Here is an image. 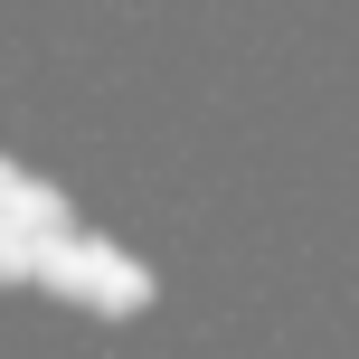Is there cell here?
<instances>
[{"mask_svg":"<svg viewBox=\"0 0 359 359\" xmlns=\"http://www.w3.org/2000/svg\"><path fill=\"white\" fill-rule=\"evenodd\" d=\"M38 284H48V293H76V303H104V312L151 303V274L123 265L114 246H95V236H48V246H38Z\"/></svg>","mask_w":359,"mask_h":359,"instance_id":"cell-1","label":"cell"},{"mask_svg":"<svg viewBox=\"0 0 359 359\" xmlns=\"http://www.w3.org/2000/svg\"><path fill=\"white\" fill-rule=\"evenodd\" d=\"M19 189H29V180H19L10 161H0V217H10V198H19Z\"/></svg>","mask_w":359,"mask_h":359,"instance_id":"cell-2","label":"cell"}]
</instances>
